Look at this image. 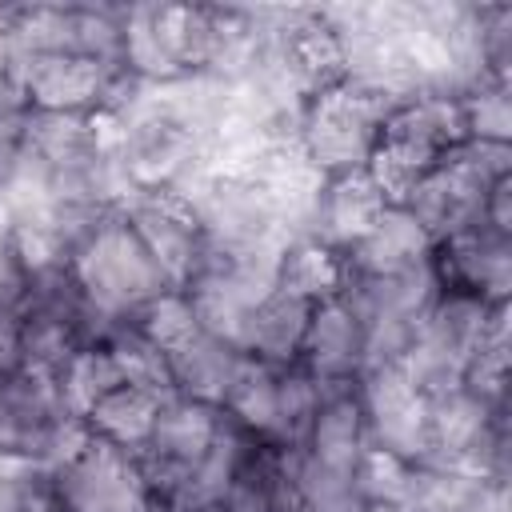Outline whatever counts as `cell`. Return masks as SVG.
Here are the masks:
<instances>
[{
    "instance_id": "6da1fadb",
    "label": "cell",
    "mask_w": 512,
    "mask_h": 512,
    "mask_svg": "<svg viewBox=\"0 0 512 512\" xmlns=\"http://www.w3.org/2000/svg\"><path fill=\"white\" fill-rule=\"evenodd\" d=\"M68 268L92 316H100L108 328L132 324L148 300L172 288L120 208L96 220V228L72 248Z\"/></svg>"
},
{
    "instance_id": "7a4b0ae2",
    "label": "cell",
    "mask_w": 512,
    "mask_h": 512,
    "mask_svg": "<svg viewBox=\"0 0 512 512\" xmlns=\"http://www.w3.org/2000/svg\"><path fill=\"white\" fill-rule=\"evenodd\" d=\"M392 108L396 104H388L384 96H376L360 84H336V88L304 100L300 124H296V144L320 176L356 172L368 164V156L380 140V128H384V116Z\"/></svg>"
},
{
    "instance_id": "3957f363",
    "label": "cell",
    "mask_w": 512,
    "mask_h": 512,
    "mask_svg": "<svg viewBox=\"0 0 512 512\" xmlns=\"http://www.w3.org/2000/svg\"><path fill=\"white\" fill-rule=\"evenodd\" d=\"M56 512H164L136 452L84 436L60 464L44 468Z\"/></svg>"
},
{
    "instance_id": "277c9868",
    "label": "cell",
    "mask_w": 512,
    "mask_h": 512,
    "mask_svg": "<svg viewBox=\"0 0 512 512\" xmlns=\"http://www.w3.org/2000/svg\"><path fill=\"white\" fill-rule=\"evenodd\" d=\"M84 436V424L64 412L56 380L32 376L24 368L0 376V456L52 468L72 456Z\"/></svg>"
},
{
    "instance_id": "5b68a950",
    "label": "cell",
    "mask_w": 512,
    "mask_h": 512,
    "mask_svg": "<svg viewBox=\"0 0 512 512\" xmlns=\"http://www.w3.org/2000/svg\"><path fill=\"white\" fill-rule=\"evenodd\" d=\"M216 432H220V408L188 400V396H168L160 404L156 428H152L148 444L136 452L160 508H168L180 496V488L188 484V476L196 472L204 452L212 448Z\"/></svg>"
},
{
    "instance_id": "8992f818",
    "label": "cell",
    "mask_w": 512,
    "mask_h": 512,
    "mask_svg": "<svg viewBox=\"0 0 512 512\" xmlns=\"http://www.w3.org/2000/svg\"><path fill=\"white\" fill-rule=\"evenodd\" d=\"M356 396L364 408L368 444L424 468V460H428V396L408 380L400 360L364 368L356 380Z\"/></svg>"
},
{
    "instance_id": "52a82bcc",
    "label": "cell",
    "mask_w": 512,
    "mask_h": 512,
    "mask_svg": "<svg viewBox=\"0 0 512 512\" xmlns=\"http://www.w3.org/2000/svg\"><path fill=\"white\" fill-rule=\"evenodd\" d=\"M124 68L100 64L80 52H44L28 60H12V84L24 112H56V116H88L104 108L112 84Z\"/></svg>"
},
{
    "instance_id": "ba28073f",
    "label": "cell",
    "mask_w": 512,
    "mask_h": 512,
    "mask_svg": "<svg viewBox=\"0 0 512 512\" xmlns=\"http://www.w3.org/2000/svg\"><path fill=\"white\" fill-rule=\"evenodd\" d=\"M120 212L128 216L132 232L140 236V244L148 248V256L164 272V280L184 292L208 252L196 208L180 192L160 188V192H132L120 204Z\"/></svg>"
},
{
    "instance_id": "9c48e42d",
    "label": "cell",
    "mask_w": 512,
    "mask_h": 512,
    "mask_svg": "<svg viewBox=\"0 0 512 512\" xmlns=\"http://www.w3.org/2000/svg\"><path fill=\"white\" fill-rule=\"evenodd\" d=\"M436 284L448 292L480 296L484 304H508L512 288V236H500L484 224H468L432 244Z\"/></svg>"
},
{
    "instance_id": "30bf717a",
    "label": "cell",
    "mask_w": 512,
    "mask_h": 512,
    "mask_svg": "<svg viewBox=\"0 0 512 512\" xmlns=\"http://www.w3.org/2000/svg\"><path fill=\"white\" fill-rule=\"evenodd\" d=\"M364 364H368V336L352 304L344 296L312 304L296 368L324 388H340V384H356Z\"/></svg>"
},
{
    "instance_id": "8fae6325",
    "label": "cell",
    "mask_w": 512,
    "mask_h": 512,
    "mask_svg": "<svg viewBox=\"0 0 512 512\" xmlns=\"http://www.w3.org/2000/svg\"><path fill=\"white\" fill-rule=\"evenodd\" d=\"M364 448H368V428H364V408H360L356 384L324 388V396L304 428L300 456L324 472L356 476Z\"/></svg>"
},
{
    "instance_id": "7c38bea8",
    "label": "cell",
    "mask_w": 512,
    "mask_h": 512,
    "mask_svg": "<svg viewBox=\"0 0 512 512\" xmlns=\"http://www.w3.org/2000/svg\"><path fill=\"white\" fill-rule=\"evenodd\" d=\"M384 208H388V200L372 184L368 168L324 176L320 196H316V212H312V224H308V236H316L320 244H328V248H336L344 256L352 244H360L368 236V228L380 220Z\"/></svg>"
},
{
    "instance_id": "4fadbf2b",
    "label": "cell",
    "mask_w": 512,
    "mask_h": 512,
    "mask_svg": "<svg viewBox=\"0 0 512 512\" xmlns=\"http://www.w3.org/2000/svg\"><path fill=\"white\" fill-rule=\"evenodd\" d=\"M428 256L432 236L420 228V220L404 204H388L380 220L368 228V236L344 252V268L348 276H392L424 264Z\"/></svg>"
},
{
    "instance_id": "5bb4252c",
    "label": "cell",
    "mask_w": 512,
    "mask_h": 512,
    "mask_svg": "<svg viewBox=\"0 0 512 512\" xmlns=\"http://www.w3.org/2000/svg\"><path fill=\"white\" fill-rule=\"evenodd\" d=\"M308 316H312L308 300H300L284 288H272L252 308V316L244 324V336H240V352L256 364H268V368H292L296 356H300Z\"/></svg>"
},
{
    "instance_id": "9a60e30c",
    "label": "cell",
    "mask_w": 512,
    "mask_h": 512,
    "mask_svg": "<svg viewBox=\"0 0 512 512\" xmlns=\"http://www.w3.org/2000/svg\"><path fill=\"white\" fill-rule=\"evenodd\" d=\"M248 364V356L208 332H196L184 348L168 352V372H172V392L176 396H188V400H200V404H212V408H224L240 368Z\"/></svg>"
},
{
    "instance_id": "2e32d148",
    "label": "cell",
    "mask_w": 512,
    "mask_h": 512,
    "mask_svg": "<svg viewBox=\"0 0 512 512\" xmlns=\"http://www.w3.org/2000/svg\"><path fill=\"white\" fill-rule=\"evenodd\" d=\"M160 404H164L160 396H152L144 388H132V384H120L104 400H96L80 424H84L88 436H96L104 444H116L124 452H140L148 444L152 428H156Z\"/></svg>"
},
{
    "instance_id": "e0dca14e",
    "label": "cell",
    "mask_w": 512,
    "mask_h": 512,
    "mask_svg": "<svg viewBox=\"0 0 512 512\" xmlns=\"http://www.w3.org/2000/svg\"><path fill=\"white\" fill-rule=\"evenodd\" d=\"M344 280H348V268H344V256L328 244H320L316 236H296L288 240V248L280 252V264H276V288L308 300V304H320V300H332L344 292Z\"/></svg>"
},
{
    "instance_id": "ac0fdd59",
    "label": "cell",
    "mask_w": 512,
    "mask_h": 512,
    "mask_svg": "<svg viewBox=\"0 0 512 512\" xmlns=\"http://www.w3.org/2000/svg\"><path fill=\"white\" fill-rule=\"evenodd\" d=\"M120 384H124V376H120V364H116V356H112L108 344H84V348L68 360V368L60 372V380H56L60 404H64V412L76 416V420H84L88 408H92L96 400H104V396H108L112 388H120Z\"/></svg>"
},
{
    "instance_id": "d6986e66",
    "label": "cell",
    "mask_w": 512,
    "mask_h": 512,
    "mask_svg": "<svg viewBox=\"0 0 512 512\" xmlns=\"http://www.w3.org/2000/svg\"><path fill=\"white\" fill-rule=\"evenodd\" d=\"M108 348H112V356H116V364H120V376H124V384H132V388H144V392H152V396H160V400H168V396H176L172 392V372H168V356L160 352V348H152L132 324H120V328H112L108 332V340H104Z\"/></svg>"
},
{
    "instance_id": "ffe728a7",
    "label": "cell",
    "mask_w": 512,
    "mask_h": 512,
    "mask_svg": "<svg viewBox=\"0 0 512 512\" xmlns=\"http://www.w3.org/2000/svg\"><path fill=\"white\" fill-rule=\"evenodd\" d=\"M464 104V132L472 144H512V84L508 80H480L460 96Z\"/></svg>"
},
{
    "instance_id": "44dd1931",
    "label": "cell",
    "mask_w": 512,
    "mask_h": 512,
    "mask_svg": "<svg viewBox=\"0 0 512 512\" xmlns=\"http://www.w3.org/2000/svg\"><path fill=\"white\" fill-rule=\"evenodd\" d=\"M132 328H136L152 348H160L164 356L176 352V348H184V344L200 332L196 312H192V300H188L180 288H168V292H160L156 300H148V304L136 312Z\"/></svg>"
},
{
    "instance_id": "7402d4cb",
    "label": "cell",
    "mask_w": 512,
    "mask_h": 512,
    "mask_svg": "<svg viewBox=\"0 0 512 512\" xmlns=\"http://www.w3.org/2000/svg\"><path fill=\"white\" fill-rule=\"evenodd\" d=\"M352 480H356V492H360L364 504H400L404 508V500L412 492V480H416V464L368 444Z\"/></svg>"
},
{
    "instance_id": "603a6c76",
    "label": "cell",
    "mask_w": 512,
    "mask_h": 512,
    "mask_svg": "<svg viewBox=\"0 0 512 512\" xmlns=\"http://www.w3.org/2000/svg\"><path fill=\"white\" fill-rule=\"evenodd\" d=\"M28 288H32V280H28L20 256H16L12 240H8V228H0V312H16L20 316L24 304H28Z\"/></svg>"
},
{
    "instance_id": "cb8c5ba5",
    "label": "cell",
    "mask_w": 512,
    "mask_h": 512,
    "mask_svg": "<svg viewBox=\"0 0 512 512\" xmlns=\"http://www.w3.org/2000/svg\"><path fill=\"white\" fill-rule=\"evenodd\" d=\"M480 224L500 232V236H512V176H500L488 188L484 208H480Z\"/></svg>"
},
{
    "instance_id": "d4e9b609",
    "label": "cell",
    "mask_w": 512,
    "mask_h": 512,
    "mask_svg": "<svg viewBox=\"0 0 512 512\" xmlns=\"http://www.w3.org/2000/svg\"><path fill=\"white\" fill-rule=\"evenodd\" d=\"M20 372V316L0 312V376Z\"/></svg>"
}]
</instances>
